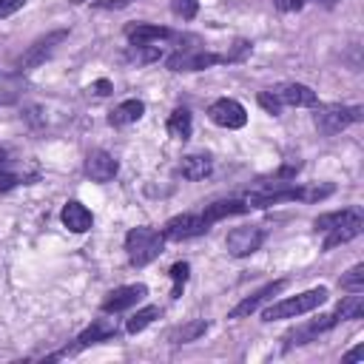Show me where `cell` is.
Segmentation results:
<instances>
[{"instance_id": "6da1fadb", "label": "cell", "mask_w": 364, "mask_h": 364, "mask_svg": "<svg viewBox=\"0 0 364 364\" xmlns=\"http://www.w3.org/2000/svg\"><path fill=\"white\" fill-rule=\"evenodd\" d=\"M327 288H313V290H305L299 296H290V299H282V302H273L262 310V319L265 322H279V319H296L302 313H310L316 310L319 305L327 302Z\"/></svg>"}, {"instance_id": "7a4b0ae2", "label": "cell", "mask_w": 364, "mask_h": 364, "mask_svg": "<svg viewBox=\"0 0 364 364\" xmlns=\"http://www.w3.org/2000/svg\"><path fill=\"white\" fill-rule=\"evenodd\" d=\"M162 245H165V237L154 228H131L128 237H125V251H128V259L131 265L142 268L148 262H154L159 254H162Z\"/></svg>"}, {"instance_id": "3957f363", "label": "cell", "mask_w": 364, "mask_h": 364, "mask_svg": "<svg viewBox=\"0 0 364 364\" xmlns=\"http://www.w3.org/2000/svg\"><path fill=\"white\" fill-rule=\"evenodd\" d=\"M361 108L358 106H324V108H319V114H316V128L324 134V137H333V134H339V131H344L347 125H353V123H361Z\"/></svg>"}, {"instance_id": "277c9868", "label": "cell", "mask_w": 364, "mask_h": 364, "mask_svg": "<svg viewBox=\"0 0 364 364\" xmlns=\"http://www.w3.org/2000/svg\"><path fill=\"white\" fill-rule=\"evenodd\" d=\"M69 38V32L66 29H57V32H49L46 38H40V40H35L23 55H21V60H18V69L21 72H32V69H38V66H43L52 55H55V49L63 43Z\"/></svg>"}, {"instance_id": "5b68a950", "label": "cell", "mask_w": 364, "mask_h": 364, "mask_svg": "<svg viewBox=\"0 0 364 364\" xmlns=\"http://www.w3.org/2000/svg\"><path fill=\"white\" fill-rule=\"evenodd\" d=\"M220 63H228L225 55L200 52V49H179L176 55H171L165 60V66L171 72H203V69H211V66H220Z\"/></svg>"}, {"instance_id": "8992f818", "label": "cell", "mask_w": 364, "mask_h": 364, "mask_svg": "<svg viewBox=\"0 0 364 364\" xmlns=\"http://www.w3.org/2000/svg\"><path fill=\"white\" fill-rule=\"evenodd\" d=\"M211 225L203 220V214H179L174 220L165 222L162 228V237L171 239V242H182V239H194L200 234H205Z\"/></svg>"}, {"instance_id": "52a82bcc", "label": "cell", "mask_w": 364, "mask_h": 364, "mask_svg": "<svg viewBox=\"0 0 364 364\" xmlns=\"http://www.w3.org/2000/svg\"><path fill=\"white\" fill-rule=\"evenodd\" d=\"M262 242H265V231L256 228V225H245V228H234V231L228 234L225 248H228L231 256L242 259V256L256 254V251L262 248Z\"/></svg>"}, {"instance_id": "ba28073f", "label": "cell", "mask_w": 364, "mask_h": 364, "mask_svg": "<svg viewBox=\"0 0 364 364\" xmlns=\"http://www.w3.org/2000/svg\"><path fill=\"white\" fill-rule=\"evenodd\" d=\"M288 288V279H276V282H271V285H265L262 290H256L254 296H248V299H242L231 313H228V319H248L251 313H256L262 305H268V302H273V296H279L282 290Z\"/></svg>"}, {"instance_id": "9c48e42d", "label": "cell", "mask_w": 364, "mask_h": 364, "mask_svg": "<svg viewBox=\"0 0 364 364\" xmlns=\"http://www.w3.org/2000/svg\"><path fill=\"white\" fill-rule=\"evenodd\" d=\"M336 322H339L336 316H319V319H313V322H307V324H299V327L288 330V333L282 336V341H285V350H293V347H302V344L313 341L319 333L330 330Z\"/></svg>"}, {"instance_id": "30bf717a", "label": "cell", "mask_w": 364, "mask_h": 364, "mask_svg": "<svg viewBox=\"0 0 364 364\" xmlns=\"http://www.w3.org/2000/svg\"><path fill=\"white\" fill-rule=\"evenodd\" d=\"M208 114H211V120H214L217 125H222V128H242V125L248 123L245 106L237 103V100H231V97L217 100V103L208 108Z\"/></svg>"}, {"instance_id": "8fae6325", "label": "cell", "mask_w": 364, "mask_h": 364, "mask_svg": "<svg viewBox=\"0 0 364 364\" xmlns=\"http://www.w3.org/2000/svg\"><path fill=\"white\" fill-rule=\"evenodd\" d=\"M145 293H148L145 285H125V288H117V290L108 293V299L103 302V313H120V310H128V307H134Z\"/></svg>"}, {"instance_id": "7c38bea8", "label": "cell", "mask_w": 364, "mask_h": 364, "mask_svg": "<svg viewBox=\"0 0 364 364\" xmlns=\"http://www.w3.org/2000/svg\"><path fill=\"white\" fill-rule=\"evenodd\" d=\"M117 171H120V165H117V159L108 151H91L86 157V174L94 182H108V179L117 176Z\"/></svg>"}, {"instance_id": "4fadbf2b", "label": "cell", "mask_w": 364, "mask_h": 364, "mask_svg": "<svg viewBox=\"0 0 364 364\" xmlns=\"http://www.w3.org/2000/svg\"><path fill=\"white\" fill-rule=\"evenodd\" d=\"M282 106H316V91L302 83H282L271 91Z\"/></svg>"}, {"instance_id": "5bb4252c", "label": "cell", "mask_w": 364, "mask_h": 364, "mask_svg": "<svg viewBox=\"0 0 364 364\" xmlns=\"http://www.w3.org/2000/svg\"><path fill=\"white\" fill-rule=\"evenodd\" d=\"M125 38L131 40V46H151V43H159V40H171L174 32L165 29V26H157V23H137V26L125 29Z\"/></svg>"}, {"instance_id": "9a60e30c", "label": "cell", "mask_w": 364, "mask_h": 364, "mask_svg": "<svg viewBox=\"0 0 364 364\" xmlns=\"http://www.w3.org/2000/svg\"><path fill=\"white\" fill-rule=\"evenodd\" d=\"M361 231H364V217H361V214H356V217L344 220L341 225H336V228L324 231V234H327V239H324V251H333V248H339V245H344V242L356 239Z\"/></svg>"}, {"instance_id": "2e32d148", "label": "cell", "mask_w": 364, "mask_h": 364, "mask_svg": "<svg viewBox=\"0 0 364 364\" xmlns=\"http://www.w3.org/2000/svg\"><path fill=\"white\" fill-rule=\"evenodd\" d=\"M302 200V188H268V191H254L245 203L251 208H271V205H279V203H296Z\"/></svg>"}, {"instance_id": "e0dca14e", "label": "cell", "mask_w": 364, "mask_h": 364, "mask_svg": "<svg viewBox=\"0 0 364 364\" xmlns=\"http://www.w3.org/2000/svg\"><path fill=\"white\" fill-rule=\"evenodd\" d=\"M60 220H63V225H66L72 234H86V231L94 225L91 211H89L83 203H77V200H72V203H66V205H63Z\"/></svg>"}, {"instance_id": "ac0fdd59", "label": "cell", "mask_w": 364, "mask_h": 364, "mask_svg": "<svg viewBox=\"0 0 364 364\" xmlns=\"http://www.w3.org/2000/svg\"><path fill=\"white\" fill-rule=\"evenodd\" d=\"M248 211H251V205H248L245 200H220V203L205 205L203 220H205L208 225H214V222H220V220H225V217H237V214H248Z\"/></svg>"}, {"instance_id": "d6986e66", "label": "cell", "mask_w": 364, "mask_h": 364, "mask_svg": "<svg viewBox=\"0 0 364 364\" xmlns=\"http://www.w3.org/2000/svg\"><path fill=\"white\" fill-rule=\"evenodd\" d=\"M117 336V324L111 319H97L91 322L80 336H77V350L80 347H89V344H100V341H108Z\"/></svg>"}, {"instance_id": "ffe728a7", "label": "cell", "mask_w": 364, "mask_h": 364, "mask_svg": "<svg viewBox=\"0 0 364 364\" xmlns=\"http://www.w3.org/2000/svg\"><path fill=\"white\" fill-rule=\"evenodd\" d=\"M211 171H214V162L205 154H188V157H182V162H179V174L186 179H191V182L205 179Z\"/></svg>"}, {"instance_id": "44dd1931", "label": "cell", "mask_w": 364, "mask_h": 364, "mask_svg": "<svg viewBox=\"0 0 364 364\" xmlns=\"http://www.w3.org/2000/svg\"><path fill=\"white\" fill-rule=\"evenodd\" d=\"M142 114H145V103H142V100H125V103H120V106L108 114V123L120 128V125H131V123H137Z\"/></svg>"}, {"instance_id": "7402d4cb", "label": "cell", "mask_w": 364, "mask_h": 364, "mask_svg": "<svg viewBox=\"0 0 364 364\" xmlns=\"http://www.w3.org/2000/svg\"><path fill=\"white\" fill-rule=\"evenodd\" d=\"M191 128H194V120H191V111H186V108H176L168 117V134L174 140H188L191 137Z\"/></svg>"}, {"instance_id": "603a6c76", "label": "cell", "mask_w": 364, "mask_h": 364, "mask_svg": "<svg viewBox=\"0 0 364 364\" xmlns=\"http://www.w3.org/2000/svg\"><path fill=\"white\" fill-rule=\"evenodd\" d=\"M361 316H364V296H361V290L353 293V296H347V299H341V305L336 310V319L353 322V319H361Z\"/></svg>"}, {"instance_id": "cb8c5ba5", "label": "cell", "mask_w": 364, "mask_h": 364, "mask_svg": "<svg viewBox=\"0 0 364 364\" xmlns=\"http://www.w3.org/2000/svg\"><path fill=\"white\" fill-rule=\"evenodd\" d=\"M205 333H208V322H205V319H197V322L182 324V327L171 336V341H174V344H188V341H197V339L205 336Z\"/></svg>"}, {"instance_id": "d4e9b609", "label": "cell", "mask_w": 364, "mask_h": 364, "mask_svg": "<svg viewBox=\"0 0 364 364\" xmlns=\"http://www.w3.org/2000/svg\"><path fill=\"white\" fill-rule=\"evenodd\" d=\"M162 57V49L159 46H131L125 60L128 63H137V66H148V63H157Z\"/></svg>"}, {"instance_id": "484cf974", "label": "cell", "mask_w": 364, "mask_h": 364, "mask_svg": "<svg viewBox=\"0 0 364 364\" xmlns=\"http://www.w3.org/2000/svg\"><path fill=\"white\" fill-rule=\"evenodd\" d=\"M154 319H159V307L157 305H148V307H142V310H137L131 319H128V324H125V330L128 333H142Z\"/></svg>"}, {"instance_id": "4316f807", "label": "cell", "mask_w": 364, "mask_h": 364, "mask_svg": "<svg viewBox=\"0 0 364 364\" xmlns=\"http://www.w3.org/2000/svg\"><path fill=\"white\" fill-rule=\"evenodd\" d=\"M356 214H361L358 208H344V211H333V214H322V217H316V222H313V228L316 231H330V228H336V225H341L344 220H350V217H356Z\"/></svg>"}, {"instance_id": "83f0119b", "label": "cell", "mask_w": 364, "mask_h": 364, "mask_svg": "<svg viewBox=\"0 0 364 364\" xmlns=\"http://www.w3.org/2000/svg\"><path fill=\"white\" fill-rule=\"evenodd\" d=\"M341 288L350 293H364V265H353L344 276H341Z\"/></svg>"}, {"instance_id": "f1b7e54d", "label": "cell", "mask_w": 364, "mask_h": 364, "mask_svg": "<svg viewBox=\"0 0 364 364\" xmlns=\"http://www.w3.org/2000/svg\"><path fill=\"white\" fill-rule=\"evenodd\" d=\"M168 276L174 279V293H171V296L176 299V296L182 293V288H186L188 276H191V265H188V262H176V265L168 271Z\"/></svg>"}, {"instance_id": "f546056e", "label": "cell", "mask_w": 364, "mask_h": 364, "mask_svg": "<svg viewBox=\"0 0 364 364\" xmlns=\"http://www.w3.org/2000/svg\"><path fill=\"white\" fill-rule=\"evenodd\" d=\"M171 9H174V15L182 18V21H194L197 12H200V0H174Z\"/></svg>"}, {"instance_id": "4dcf8cb0", "label": "cell", "mask_w": 364, "mask_h": 364, "mask_svg": "<svg viewBox=\"0 0 364 364\" xmlns=\"http://www.w3.org/2000/svg\"><path fill=\"white\" fill-rule=\"evenodd\" d=\"M333 194V186H313V188H302V203H319L324 197Z\"/></svg>"}, {"instance_id": "1f68e13d", "label": "cell", "mask_w": 364, "mask_h": 364, "mask_svg": "<svg viewBox=\"0 0 364 364\" xmlns=\"http://www.w3.org/2000/svg\"><path fill=\"white\" fill-rule=\"evenodd\" d=\"M23 6H26V0H0V21L15 15V12H21Z\"/></svg>"}, {"instance_id": "d6a6232c", "label": "cell", "mask_w": 364, "mask_h": 364, "mask_svg": "<svg viewBox=\"0 0 364 364\" xmlns=\"http://www.w3.org/2000/svg\"><path fill=\"white\" fill-rule=\"evenodd\" d=\"M259 106H262L268 114H279V111H282V103H279L271 91H262V94H259Z\"/></svg>"}, {"instance_id": "836d02e7", "label": "cell", "mask_w": 364, "mask_h": 364, "mask_svg": "<svg viewBox=\"0 0 364 364\" xmlns=\"http://www.w3.org/2000/svg\"><path fill=\"white\" fill-rule=\"evenodd\" d=\"M245 55H251V43H248V40H239V43L234 46V52H231V55H225V60H228V63H234V60H242Z\"/></svg>"}, {"instance_id": "e575fe53", "label": "cell", "mask_w": 364, "mask_h": 364, "mask_svg": "<svg viewBox=\"0 0 364 364\" xmlns=\"http://www.w3.org/2000/svg\"><path fill=\"white\" fill-rule=\"evenodd\" d=\"M273 6L279 12H299L305 6V0H273Z\"/></svg>"}, {"instance_id": "d590c367", "label": "cell", "mask_w": 364, "mask_h": 364, "mask_svg": "<svg viewBox=\"0 0 364 364\" xmlns=\"http://www.w3.org/2000/svg\"><path fill=\"white\" fill-rule=\"evenodd\" d=\"M18 176L15 174H9V171H0V194H4V191H12L15 186H18Z\"/></svg>"}, {"instance_id": "8d00e7d4", "label": "cell", "mask_w": 364, "mask_h": 364, "mask_svg": "<svg viewBox=\"0 0 364 364\" xmlns=\"http://www.w3.org/2000/svg\"><path fill=\"white\" fill-rule=\"evenodd\" d=\"M134 0H97V9H125V6H131Z\"/></svg>"}, {"instance_id": "74e56055", "label": "cell", "mask_w": 364, "mask_h": 364, "mask_svg": "<svg viewBox=\"0 0 364 364\" xmlns=\"http://www.w3.org/2000/svg\"><path fill=\"white\" fill-rule=\"evenodd\" d=\"M91 89H94V94H100V97H108V94L114 91V86H111L108 80H97V83H94Z\"/></svg>"}, {"instance_id": "f35d334b", "label": "cell", "mask_w": 364, "mask_h": 364, "mask_svg": "<svg viewBox=\"0 0 364 364\" xmlns=\"http://www.w3.org/2000/svg\"><path fill=\"white\" fill-rule=\"evenodd\" d=\"M364 358V344H358L356 350H350L347 356H344V361H361Z\"/></svg>"}, {"instance_id": "ab89813d", "label": "cell", "mask_w": 364, "mask_h": 364, "mask_svg": "<svg viewBox=\"0 0 364 364\" xmlns=\"http://www.w3.org/2000/svg\"><path fill=\"white\" fill-rule=\"evenodd\" d=\"M316 4H324V6H336V0H316Z\"/></svg>"}, {"instance_id": "60d3db41", "label": "cell", "mask_w": 364, "mask_h": 364, "mask_svg": "<svg viewBox=\"0 0 364 364\" xmlns=\"http://www.w3.org/2000/svg\"><path fill=\"white\" fill-rule=\"evenodd\" d=\"M72 4H86V0H72Z\"/></svg>"}, {"instance_id": "b9f144b4", "label": "cell", "mask_w": 364, "mask_h": 364, "mask_svg": "<svg viewBox=\"0 0 364 364\" xmlns=\"http://www.w3.org/2000/svg\"><path fill=\"white\" fill-rule=\"evenodd\" d=\"M0 165H4V151H0Z\"/></svg>"}]
</instances>
